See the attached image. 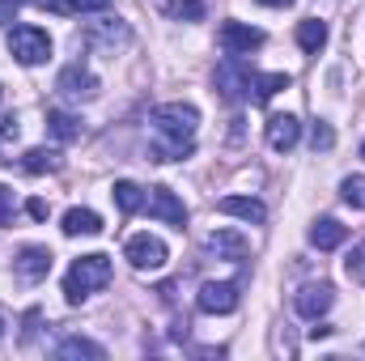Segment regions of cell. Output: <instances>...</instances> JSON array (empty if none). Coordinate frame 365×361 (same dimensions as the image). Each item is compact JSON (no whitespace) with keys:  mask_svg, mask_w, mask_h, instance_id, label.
I'll return each instance as SVG.
<instances>
[{"mask_svg":"<svg viewBox=\"0 0 365 361\" xmlns=\"http://www.w3.org/2000/svg\"><path fill=\"white\" fill-rule=\"evenodd\" d=\"M153 123V145H149V158L153 162H175L187 158L195 149V128H200V111L191 102H166L149 115Z\"/></svg>","mask_w":365,"mask_h":361,"instance_id":"1","label":"cell"},{"mask_svg":"<svg viewBox=\"0 0 365 361\" xmlns=\"http://www.w3.org/2000/svg\"><path fill=\"white\" fill-rule=\"evenodd\" d=\"M110 255H81V260H73V268L64 272V298L77 306V302H86L93 298L98 289H106L110 285Z\"/></svg>","mask_w":365,"mask_h":361,"instance_id":"2","label":"cell"},{"mask_svg":"<svg viewBox=\"0 0 365 361\" xmlns=\"http://www.w3.org/2000/svg\"><path fill=\"white\" fill-rule=\"evenodd\" d=\"M212 86H217V93L225 98V102H247L251 98V90H255V68L242 60V56H225L221 64H217V73H212Z\"/></svg>","mask_w":365,"mask_h":361,"instance_id":"3","label":"cell"},{"mask_svg":"<svg viewBox=\"0 0 365 361\" xmlns=\"http://www.w3.org/2000/svg\"><path fill=\"white\" fill-rule=\"evenodd\" d=\"M9 51H13L17 64L34 68V64H43V60L51 56V34L38 30V26H13V34H9Z\"/></svg>","mask_w":365,"mask_h":361,"instance_id":"4","label":"cell"},{"mask_svg":"<svg viewBox=\"0 0 365 361\" xmlns=\"http://www.w3.org/2000/svg\"><path fill=\"white\" fill-rule=\"evenodd\" d=\"M81 43L98 51V56H115L119 47H128L132 43V30H128V21H119V17H102V21H90L86 30H81Z\"/></svg>","mask_w":365,"mask_h":361,"instance_id":"5","label":"cell"},{"mask_svg":"<svg viewBox=\"0 0 365 361\" xmlns=\"http://www.w3.org/2000/svg\"><path fill=\"white\" fill-rule=\"evenodd\" d=\"M123 255H128V264L136 272H158V268H166V260H170V251H166V243L158 234H132Z\"/></svg>","mask_w":365,"mask_h":361,"instance_id":"6","label":"cell"},{"mask_svg":"<svg viewBox=\"0 0 365 361\" xmlns=\"http://www.w3.org/2000/svg\"><path fill=\"white\" fill-rule=\"evenodd\" d=\"M238 285L234 280H204L200 285V293H195V306L204 310V315H234L238 310Z\"/></svg>","mask_w":365,"mask_h":361,"instance_id":"7","label":"cell"},{"mask_svg":"<svg viewBox=\"0 0 365 361\" xmlns=\"http://www.w3.org/2000/svg\"><path fill=\"white\" fill-rule=\"evenodd\" d=\"M145 213H149L153 221L175 225V230H182V225H187V204H182L170 187H149V195H145Z\"/></svg>","mask_w":365,"mask_h":361,"instance_id":"8","label":"cell"},{"mask_svg":"<svg viewBox=\"0 0 365 361\" xmlns=\"http://www.w3.org/2000/svg\"><path fill=\"white\" fill-rule=\"evenodd\" d=\"M56 90L64 93L68 102H90L93 93H98V77H93L90 68L77 60V64L60 68V77H56Z\"/></svg>","mask_w":365,"mask_h":361,"instance_id":"9","label":"cell"},{"mask_svg":"<svg viewBox=\"0 0 365 361\" xmlns=\"http://www.w3.org/2000/svg\"><path fill=\"white\" fill-rule=\"evenodd\" d=\"M264 43H268V34L255 30V26H247V21H225V26H221V47H225L230 56H251V51H259Z\"/></svg>","mask_w":365,"mask_h":361,"instance_id":"10","label":"cell"},{"mask_svg":"<svg viewBox=\"0 0 365 361\" xmlns=\"http://www.w3.org/2000/svg\"><path fill=\"white\" fill-rule=\"evenodd\" d=\"M331 302H336V289H331L327 280H319V285H306V289H297V298H293V310H297L302 319H319V315H327V310H331Z\"/></svg>","mask_w":365,"mask_h":361,"instance_id":"11","label":"cell"},{"mask_svg":"<svg viewBox=\"0 0 365 361\" xmlns=\"http://www.w3.org/2000/svg\"><path fill=\"white\" fill-rule=\"evenodd\" d=\"M13 268H17L21 280L38 285V280H47V272H51V251H47V247H21L17 260H13Z\"/></svg>","mask_w":365,"mask_h":361,"instance_id":"12","label":"cell"},{"mask_svg":"<svg viewBox=\"0 0 365 361\" xmlns=\"http://www.w3.org/2000/svg\"><path fill=\"white\" fill-rule=\"evenodd\" d=\"M217 260H230V264H238V260H247V251H251V243L238 234V230H212L208 234V243H204Z\"/></svg>","mask_w":365,"mask_h":361,"instance_id":"13","label":"cell"},{"mask_svg":"<svg viewBox=\"0 0 365 361\" xmlns=\"http://www.w3.org/2000/svg\"><path fill=\"white\" fill-rule=\"evenodd\" d=\"M297 141H302L297 115H272V119H268V145H272L276 153H289Z\"/></svg>","mask_w":365,"mask_h":361,"instance_id":"14","label":"cell"},{"mask_svg":"<svg viewBox=\"0 0 365 361\" xmlns=\"http://www.w3.org/2000/svg\"><path fill=\"white\" fill-rule=\"evenodd\" d=\"M306 238H310V247H314V251H336V247L349 238V225H340L336 217H319V221L310 225V234H306Z\"/></svg>","mask_w":365,"mask_h":361,"instance_id":"15","label":"cell"},{"mask_svg":"<svg viewBox=\"0 0 365 361\" xmlns=\"http://www.w3.org/2000/svg\"><path fill=\"white\" fill-rule=\"evenodd\" d=\"M217 208H221L225 217H242V221H255V225L268 221V208H264L255 195H225V200H217Z\"/></svg>","mask_w":365,"mask_h":361,"instance_id":"16","label":"cell"},{"mask_svg":"<svg viewBox=\"0 0 365 361\" xmlns=\"http://www.w3.org/2000/svg\"><path fill=\"white\" fill-rule=\"evenodd\" d=\"M60 230H64L68 238H81V234L90 238V234H102V217H98L93 208H68V213H64V225H60Z\"/></svg>","mask_w":365,"mask_h":361,"instance_id":"17","label":"cell"},{"mask_svg":"<svg viewBox=\"0 0 365 361\" xmlns=\"http://www.w3.org/2000/svg\"><path fill=\"white\" fill-rule=\"evenodd\" d=\"M64 166V158H60V149H26V158H21V171L26 175H56Z\"/></svg>","mask_w":365,"mask_h":361,"instance_id":"18","label":"cell"},{"mask_svg":"<svg viewBox=\"0 0 365 361\" xmlns=\"http://www.w3.org/2000/svg\"><path fill=\"white\" fill-rule=\"evenodd\" d=\"M323 43H327V21H319V17L297 21V47H302V51L319 56V51H323Z\"/></svg>","mask_w":365,"mask_h":361,"instance_id":"19","label":"cell"},{"mask_svg":"<svg viewBox=\"0 0 365 361\" xmlns=\"http://www.w3.org/2000/svg\"><path fill=\"white\" fill-rule=\"evenodd\" d=\"M47 132H51L56 141L73 145V141H81V119L68 115V111H47Z\"/></svg>","mask_w":365,"mask_h":361,"instance_id":"20","label":"cell"},{"mask_svg":"<svg viewBox=\"0 0 365 361\" xmlns=\"http://www.w3.org/2000/svg\"><path fill=\"white\" fill-rule=\"evenodd\" d=\"M56 357H90V361H102L106 357V349L98 345V340H86V336H64L60 340V349H56Z\"/></svg>","mask_w":365,"mask_h":361,"instance_id":"21","label":"cell"},{"mask_svg":"<svg viewBox=\"0 0 365 361\" xmlns=\"http://www.w3.org/2000/svg\"><path fill=\"white\" fill-rule=\"evenodd\" d=\"M110 195H115V204H119V213H140L145 208V191L136 187V183H128V179H119L115 187H110Z\"/></svg>","mask_w":365,"mask_h":361,"instance_id":"22","label":"cell"},{"mask_svg":"<svg viewBox=\"0 0 365 361\" xmlns=\"http://www.w3.org/2000/svg\"><path fill=\"white\" fill-rule=\"evenodd\" d=\"M280 90H289V73H268V77L255 73V102H268Z\"/></svg>","mask_w":365,"mask_h":361,"instance_id":"23","label":"cell"},{"mask_svg":"<svg viewBox=\"0 0 365 361\" xmlns=\"http://www.w3.org/2000/svg\"><path fill=\"white\" fill-rule=\"evenodd\" d=\"M47 9H56V13H98V9H106L110 0H43Z\"/></svg>","mask_w":365,"mask_h":361,"instance_id":"24","label":"cell"},{"mask_svg":"<svg viewBox=\"0 0 365 361\" xmlns=\"http://www.w3.org/2000/svg\"><path fill=\"white\" fill-rule=\"evenodd\" d=\"M340 200L349 208H365V179L361 175H349V179L340 183Z\"/></svg>","mask_w":365,"mask_h":361,"instance_id":"25","label":"cell"},{"mask_svg":"<svg viewBox=\"0 0 365 361\" xmlns=\"http://www.w3.org/2000/svg\"><path fill=\"white\" fill-rule=\"evenodd\" d=\"M310 145H314V153H319V149L327 153V149L336 145V132H331V123H323V119H314V128H310Z\"/></svg>","mask_w":365,"mask_h":361,"instance_id":"26","label":"cell"},{"mask_svg":"<svg viewBox=\"0 0 365 361\" xmlns=\"http://www.w3.org/2000/svg\"><path fill=\"white\" fill-rule=\"evenodd\" d=\"M13 217H17V195H13V187L0 183V225H13Z\"/></svg>","mask_w":365,"mask_h":361,"instance_id":"27","label":"cell"},{"mask_svg":"<svg viewBox=\"0 0 365 361\" xmlns=\"http://www.w3.org/2000/svg\"><path fill=\"white\" fill-rule=\"evenodd\" d=\"M344 268H349V276H353V280H365V238L353 247V255L344 260Z\"/></svg>","mask_w":365,"mask_h":361,"instance_id":"28","label":"cell"},{"mask_svg":"<svg viewBox=\"0 0 365 361\" xmlns=\"http://www.w3.org/2000/svg\"><path fill=\"white\" fill-rule=\"evenodd\" d=\"M17 115H0V141H17Z\"/></svg>","mask_w":365,"mask_h":361,"instance_id":"29","label":"cell"},{"mask_svg":"<svg viewBox=\"0 0 365 361\" xmlns=\"http://www.w3.org/2000/svg\"><path fill=\"white\" fill-rule=\"evenodd\" d=\"M26 213H30L34 221H47V213H51V208H47V200H38V195H34V200L26 204Z\"/></svg>","mask_w":365,"mask_h":361,"instance_id":"30","label":"cell"},{"mask_svg":"<svg viewBox=\"0 0 365 361\" xmlns=\"http://www.w3.org/2000/svg\"><path fill=\"white\" fill-rule=\"evenodd\" d=\"M13 13H17V0H0V26H9Z\"/></svg>","mask_w":365,"mask_h":361,"instance_id":"31","label":"cell"},{"mask_svg":"<svg viewBox=\"0 0 365 361\" xmlns=\"http://www.w3.org/2000/svg\"><path fill=\"white\" fill-rule=\"evenodd\" d=\"M323 336H331V327H327V323H319V327H310V340H323Z\"/></svg>","mask_w":365,"mask_h":361,"instance_id":"32","label":"cell"},{"mask_svg":"<svg viewBox=\"0 0 365 361\" xmlns=\"http://www.w3.org/2000/svg\"><path fill=\"white\" fill-rule=\"evenodd\" d=\"M259 4H272V9H289L293 0H259Z\"/></svg>","mask_w":365,"mask_h":361,"instance_id":"33","label":"cell"},{"mask_svg":"<svg viewBox=\"0 0 365 361\" xmlns=\"http://www.w3.org/2000/svg\"><path fill=\"white\" fill-rule=\"evenodd\" d=\"M17 4H43V0H17Z\"/></svg>","mask_w":365,"mask_h":361,"instance_id":"34","label":"cell"},{"mask_svg":"<svg viewBox=\"0 0 365 361\" xmlns=\"http://www.w3.org/2000/svg\"><path fill=\"white\" fill-rule=\"evenodd\" d=\"M0 332H4V319H0Z\"/></svg>","mask_w":365,"mask_h":361,"instance_id":"35","label":"cell"},{"mask_svg":"<svg viewBox=\"0 0 365 361\" xmlns=\"http://www.w3.org/2000/svg\"><path fill=\"white\" fill-rule=\"evenodd\" d=\"M361 158H365V145H361Z\"/></svg>","mask_w":365,"mask_h":361,"instance_id":"36","label":"cell"}]
</instances>
